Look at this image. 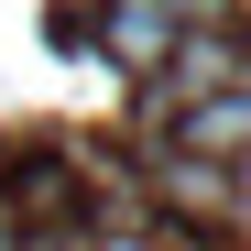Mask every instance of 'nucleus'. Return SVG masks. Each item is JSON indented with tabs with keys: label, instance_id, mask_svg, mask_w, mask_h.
<instances>
[{
	"label": "nucleus",
	"instance_id": "nucleus-1",
	"mask_svg": "<svg viewBox=\"0 0 251 251\" xmlns=\"http://www.w3.org/2000/svg\"><path fill=\"white\" fill-rule=\"evenodd\" d=\"M99 44H109V66H164V44H175V0H109V22H99Z\"/></svg>",
	"mask_w": 251,
	"mask_h": 251
},
{
	"label": "nucleus",
	"instance_id": "nucleus-3",
	"mask_svg": "<svg viewBox=\"0 0 251 251\" xmlns=\"http://www.w3.org/2000/svg\"><path fill=\"white\" fill-rule=\"evenodd\" d=\"M240 0H175V22H229Z\"/></svg>",
	"mask_w": 251,
	"mask_h": 251
},
{
	"label": "nucleus",
	"instance_id": "nucleus-2",
	"mask_svg": "<svg viewBox=\"0 0 251 251\" xmlns=\"http://www.w3.org/2000/svg\"><path fill=\"white\" fill-rule=\"evenodd\" d=\"M186 153H251V88H219V99H197L186 109Z\"/></svg>",
	"mask_w": 251,
	"mask_h": 251
}]
</instances>
